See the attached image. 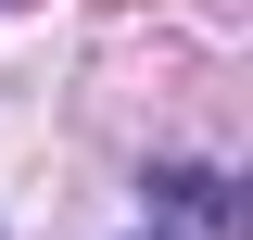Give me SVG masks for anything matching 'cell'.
I'll return each instance as SVG.
<instances>
[{"label":"cell","instance_id":"6da1fadb","mask_svg":"<svg viewBox=\"0 0 253 240\" xmlns=\"http://www.w3.org/2000/svg\"><path fill=\"white\" fill-rule=\"evenodd\" d=\"M139 240H165V228H139Z\"/></svg>","mask_w":253,"mask_h":240}]
</instances>
